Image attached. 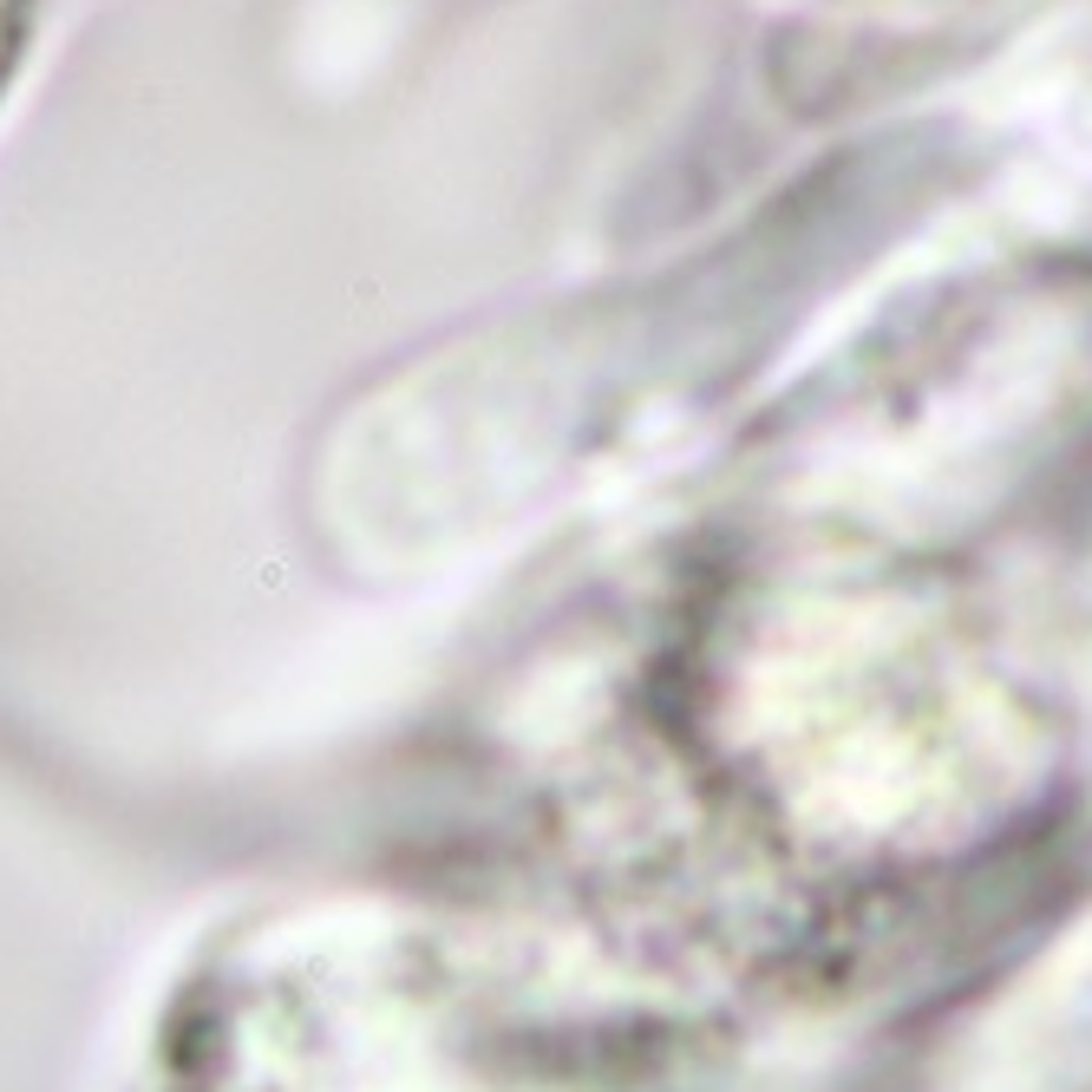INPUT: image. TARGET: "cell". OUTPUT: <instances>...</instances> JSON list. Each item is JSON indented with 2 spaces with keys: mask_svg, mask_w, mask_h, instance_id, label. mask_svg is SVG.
Wrapping results in <instances>:
<instances>
[{
  "mask_svg": "<svg viewBox=\"0 0 1092 1092\" xmlns=\"http://www.w3.org/2000/svg\"><path fill=\"white\" fill-rule=\"evenodd\" d=\"M46 14H53V0H0V112H7L14 85H20V72L33 60Z\"/></svg>",
  "mask_w": 1092,
  "mask_h": 1092,
  "instance_id": "cell-1",
  "label": "cell"
}]
</instances>
